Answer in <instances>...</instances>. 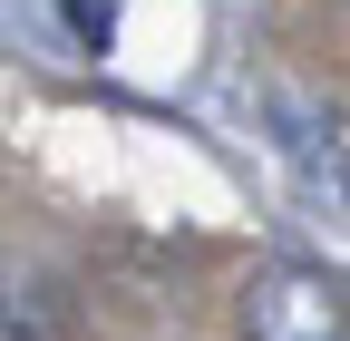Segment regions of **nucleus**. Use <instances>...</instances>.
I'll use <instances>...</instances> for the list:
<instances>
[{
	"mask_svg": "<svg viewBox=\"0 0 350 341\" xmlns=\"http://www.w3.org/2000/svg\"><path fill=\"white\" fill-rule=\"evenodd\" d=\"M243 341H350V292L321 264H273L243 283Z\"/></svg>",
	"mask_w": 350,
	"mask_h": 341,
	"instance_id": "nucleus-1",
	"label": "nucleus"
},
{
	"mask_svg": "<svg viewBox=\"0 0 350 341\" xmlns=\"http://www.w3.org/2000/svg\"><path fill=\"white\" fill-rule=\"evenodd\" d=\"M59 10H68V29L88 39V49H107V39H117V20H126V0H59Z\"/></svg>",
	"mask_w": 350,
	"mask_h": 341,
	"instance_id": "nucleus-3",
	"label": "nucleus"
},
{
	"mask_svg": "<svg viewBox=\"0 0 350 341\" xmlns=\"http://www.w3.org/2000/svg\"><path fill=\"white\" fill-rule=\"evenodd\" d=\"M68 292L29 264H0V341H68Z\"/></svg>",
	"mask_w": 350,
	"mask_h": 341,
	"instance_id": "nucleus-2",
	"label": "nucleus"
}]
</instances>
